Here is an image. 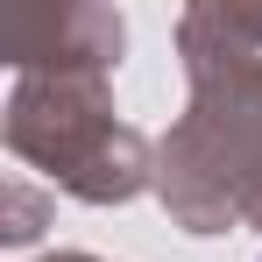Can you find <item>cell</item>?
<instances>
[{"label":"cell","mask_w":262,"mask_h":262,"mask_svg":"<svg viewBox=\"0 0 262 262\" xmlns=\"http://www.w3.org/2000/svg\"><path fill=\"white\" fill-rule=\"evenodd\" d=\"M184 57V114L156 142V199L184 234H227L248 220V199L262 191V50H248L220 0L184 7L177 21Z\"/></svg>","instance_id":"1"},{"label":"cell","mask_w":262,"mask_h":262,"mask_svg":"<svg viewBox=\"0 0 262 262\" xmlns=\"http://www.w3.org/2000/svg\"><path fill=\"white\" fill-rule=\"evenodd\" d=\"M7 149L21 163L57 177V191L85 206H128L156 191V142L114 121L106 78L50 71V78H14L7 92Z\"/></svg>","instance_id":"2"},{"label":"cell","mask_w":262,"mask_h":262,"mask_svg":"<svg viewBox=\"0 0 262 262\" xmlns=\"http://www.w3.org/2000/svg\"><path fill=\"white\" fill-rule=\"evenodd\" d=\"M0 50L14 64V78H50V71H78V78H114L128 21L99 0H64V7H29L0 29Z\"/></svg>","instance_id":"3"},{"label":"cell","mask_w":262,"mask_h":262,"mask_svg":"<svg viewBox=\"0 0 262 262\" xmlns=\"http://www.w3.org/2000/svg\"><path fill=\"white\" fill-rule=\"evenodd\" d=\"M43 234V199L36 191H21V184H7V220H0V241L7 248H21V241H36Z\"/></svg>","instance_id":"4"},{"label":"cell","mask_w":262,"mask_h":262,"mask_svg":"<svg viewBox=\"0 0 262 262\" xmlns=\"http://www.w3.org/2000/svg\"><path fill=\"white\" fill-rule=\"evenodd\" d=\"M248 227H255V234H262V191H255V199H248Z\"/></svg>","instance_id":"5"},{"label":"cell","mask_w":262,"mask_h":262,"mask_svg":"<svg viewBox=\"0 0 262 262\" xmlns=\"http://www.w3.org/2000/svg\"><path fill=\"white\" fill-rule=\"evenodd\" d=\"M43 262H99V255H78V248H64V255H43Z\"/></svg>","instance_id":"6"}]
</instances>
